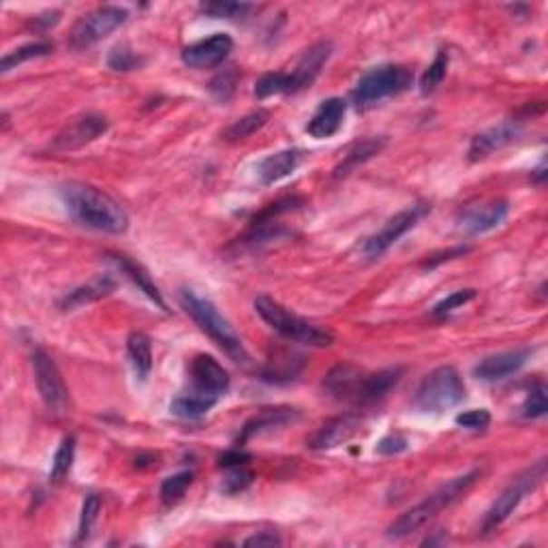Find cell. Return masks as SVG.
Instances as JSON below:
<instances>
[{
    "label": "cell",
    "instance_id": "obj_1",
    "mask_svg": "<svg viewBox=\"0 0 548 548\" xmlns=\"http://www.w3.org/2000/svg\"><path fill=\"white\" fill-rule=\"evenodd\" d=\"M67 212L84 228L103 231V234H122L129 228L124 208L103 191L91 184L71 182L61 189Z\"/></svg>",
    "mask_w": 548,
    "mask_h": 548
},
{
    "label": "cell",
    "instance_id": "obj_2",
    "mask_svg": "<svg viewBox=\"0 0 548 548\" xmlns=\"http://www.w3.org/2000/svg\"><path fill=\"white\" fill-rule=\"evenodd\" d=\"M480 475H482L480 469H474V472L458 475V478L450 480L448 484L437 488V491H435L433 495H428L425 502H420L418 505H414V508L403 512V514L388 527L390 538H405V535L418 532L420 527H425L426 523H431L439 512L448 510L450 505H455L458 502V499L467 495L475 482L480 480Z\"/></svg>",
    "mask_w": 548,
    "mask_h": 548
},
{
    "label": "cell",
    "instance_id": "obj_3",
    "mask_svg": "<svg viewBox=\"0 0 548 548\" xmlns=\"http://www.w3.org/2000/svg\"><path fill=\"white\" fill-rule=\"evenodd\" d=\"M181 305L191 315V319L200 326V330L210 337L212 343H217L231 360L238 365H249V354L244 349L242 338L208 298H201L193 289H182Z\"/></svg>",
    "mask_w": 548,
    "mask_h": 548
},
{
    "label": "cell",
    "instance_id": "obj_4",
    "mask_svg": "<svg viewBox=\"0 0 548 548\" xmlns=\"http://www.w3.org/2000/svg\"><path fill=\"white\" fill-rule=\"evenodd\" d=\"M255 311L274 332H279L283 338L294 343L308 345V347H330L335 343V337L324 328L311 324V321L291 313L281 302L272 300L270 296L255 298Z\"/></svg>",
    "mask_w": 548,
    "mask_h": 548
},
{
    "label": "cell",
    "instance_id": "obj_5",
    "mask_svg": "<svg viewBox=\"0 0 548 548\" xmlns=\"http://www.w3.org/2000/svg\"><path fill=\"white\" fill-rule=\"evenodd\" d=\"M465 401V384L455 367H439L422 379L414 405L422 414H444Z\"/></svg>",
    "mask_w": 548,
    "mask_h": 548
},
{
    "label": "cell",
    "instance_id": "obj_6",
    "mask_svg": "<svg viewBox=\"0 0 548 548\" xmlns=\"http://www.w3.org/2000/svg\"><path fill=\"white\" fill-rule=\"evenodd\" d=\"M544 478H546V461H538L529 469H525L523 474H518L516 478L504 488V493L495 499V504L491 505V510L486 512L484 523H482V532L491 533L495 532L497 527H502L510 518L512 512L521 505L523 499H525L529 493H533Z\"/></svg>",
    "mask_w": 548,
    "mask_h": 548
},
{
    "label": "cell",
    "instance_id": "obj_7",
    "mask_svg": "<svg viewBox=\"0 0 548 548\" xmlns=\"http://www.w3.org/2000/svg\"><path fill=\"white\" fill-rule=\"evenodd\" d=\"M414 73L403 64H381L368 71L354 88V101L358 107H368L379 101L407 91Z\"/></svg>",
    "mask_w": 548,
    "mask_h": 548
},
{
    "label": "cell",
    "instance_id": "obj_8",
    "mask_svg": "<svg viewBox=\"0 0 548 548\" xmlns=\"http://www.w3.org/2000/svg\"><path fill=\"white\" fill-rule=\"evenodd\" d=\"M127 9L116 7V5H105V7L94 9L75 24L73 31H71L69 44L73 50H84V47L99 44L107 34L121 28L127 22Z\"/></svg>",
    "mask_w": 548,
    "mask_h": 548
},
{
    "label": "cell",
    "instance_id": "obj_9",
    "mask_svg": "<svg viewBox=\"0 0 548 548\" xmlns=\"http://www.w3.org/2000/svg\"><path fill=\"white\" fill-rule=\"evenodd\" d=\"M33 368H34V381H37L39 395L44 398L45 407L56 416L69 414L71 398L69 390L64 386V379L61 371H58L56 362L52 360V356L44 349H37L33 354Z\"/></svg>",
    "mask_w": 548,
    "mask_h": 548
},
{
    "label": "cell",
    "instance_id": "obj_10",
    "mask_svg": "<svg viewBox=\"0 0 548 548\" xmlns=\"http://www.w3.org/2000/svg\"><path fill=\"white\" fill-rule=\"evenodd\" d=\"M426 212H428L426 204H416L407 208V210H401L398 214H395V217L388 219V223H386L377 234H373L365 244H362V255H365L367 259H377L379 255L388 251L392 244L398 242V238H403L411 228H416V223H418Z\"/></svg>",
    "mask_w": 548,
    "mask_h": 548
},
{
    "label": "cell",
    "instance_id": "obj_11",
    "mask_svg": "<svg viewBox=\"0 0 548 548\" xmlns=\"http://www.w3.org/2000/svg\"><path fill=\"white\" fill-rule=\"evenodd\" d=\"M510 206L505 200H486L467 204L458 214V228L469 236H480L499 228L508 217Z\"/></svg>",
    "mask_w": 548,
    "mask_h": 548
},
{
    "label": "cell",
    "instance_id": "obj_12",
    "mask_svg": "<svg viewBox=\"0 0 548 548\" xmlns=\"http://www.w3.org/2000/svg\"><path fill=\"white\" fill-rule=\"evenodd\" d=\"M191 390L219 401L230 390V373L212 356L200 354L191 360Z\"/></svg>",
    "mask_w": 548,
    "mask_h": 548
},
{
    "label": "cell",
    "instance_id": "obj_13",
    "mask_svg": "<svg viewBox=\"0 0 548 548\" xmlns=\"http://www.w3.org/2000/svg\"><path fill=\"white\" fill-rule=\"evenodd\" d=\"M107 131V118L99 114H84L69 122L61 133L54 137L52 151L56 152H71L77 148L91 144L99 135Z\"/></svg>",
    "mask_w": 548,
    "mask_h": 548
},
{
    "label": "cell",
    "instance_id": "obj_14",
    "mask_svg": "<svg viewBox=\"0 0 548 548\" xmlns=\"http://www.w3.org/2000/svg\"><path fill=\"white\" fill-rule=\"evenodd\" d=\"M362 416L360 414H343L338 418L328 420L324 426H319L311 437L307 439V448L324 452V450H332L337 445L347 444L351 437L360 433L362 428Z\"/></svg>",
    "mask_w": 548,
    "mask_h": 548
},
{
    "label": "cell",
    "instance_id": "obj_15",
    "mask_svg": "<svg viewBox=\"0 0 548 548\" xmlns=\"http://www.w3.org/2000/svg\"><path fill=\"white\" fill-rule=\"evenodd\" d=\"M231 50H234V41L230 34L217 33L212 37L184 47L182 63L189 64L191 69H212L228 61Z\"/></svg>",
    "mask_w": 548,
    "mask_h": 548
},
{
    "label": "cell",
    "instance_id": "obj_16",
    "mask_svg": "<svg viewBox=\"0 0 548 548\" xmlns=\"http://www.w3.org/2000/svg\"><path fill=\"white\" fill-rule=\"evenodd\" d=\"M332 54V45L321 41V44H315L313 47H308L305 52V56L300 58V63L296 64V69L288 73L289 77V94L305 91V88H311L313 82L318 80V75L324 69V64L328 63Z\"/></svg>",
    "mask_w": 548,
    "mask_h": 548
},
{
    "label": "cell",
    "instance_id": "obj_17",
    "mask_svg": "<svg viewBox=\"0 0 548 548\" xmlns=\"http://www.w3.org/2000/svg\"><path fill=\"white\" fill-rule=\"evenodd\" d=\"M532 349H514V351H504V354L488 356L475 367V377L482 381H502L510 375L521 371L527 365Z\"/></svg>",
    "mask_w": 548,
    "mask_h": 548
},
{
    "label": "cell",
    "instance_id": "obj_18",
    "mask_svg": "<svg viewBox=\"0 0 548 548\" xmlns=\"http://www.w3.org/2000/svg\"><path fill=\"white\" fill-rule=\"evenodd\" d=\"M345 114H347V103L341 97H330L321 103L311 121L307 124V133L315 137V140H326L338 133V129L343 127Z\"/></svg>",
    "mask_w": 548,
    "mask_h": 548
},
{
    "label": "cell",
    "instance_id": "obj_19",
    "mask_svg": "<svg viewBox=\"0 0 548 548\" xmlns=\"http://www.w3.org/2000/svg\"><path fill=\"white\" fill-rule=\"evenodd\" d=\"M362 381H365V373L360 368L351 365H338L326 375L324 390L337 401H360Z\"/></svg>",
    "mask_w": 548,
    "mask_h": 548
},
{
    "label": "cell",
    "instance_id": "obj_20",
    "mask_svg": "<svg viewBox=\"0 0 548 548\" xmlns=\"http://www.w3.org/2000/svg\"><path fill=\"white\" fill-rule=\"evenodd\" d=\"M518 133H521V124L518 122H502L497 124V127L486 129L484 133L474 137L472 146H469V159L482 161L491 157L493 152L502 151V148L512 144Z\"/></svg>",
    "mask_w": 548,
    "mask_h": 548
},
{
    "label": "cell",
    "instance_id": "obj_21",
    "mask_svg": "<svg viewBox=\"0 0 548 548\" xmlns=\"http://www.w3.org/2000/svg\"><path fill=\"white\" fill-rule=\"evenodd\" d=\"M302 159H305V152H302L300 148H288V151L268 154V157L258 165L259 182L264 184V187H268V184L283 181V178L294 174V171L300 168Z\"/></svg>",
    "mask_w": 548,
    "mask_h": 548
},
{
    "label": "cell",
    "instance_id": "obj_22",
    "mask_svg": "<svg viewBox=\"0 0 548 548\" xmlns=\"http://www.w3.org/2000/svg\"><path fill=\"white\" fill-rule=\"evenodd\" d=\"M114 289H116L114 279H112L110 274H99V277L91 279L86 285H80V288H75L71 294L64 296V300L61 302V308L63 311H73V308L91 305V302H97L101 298L110 296Z\"/></svg>",
    "mask_w": 548,
    "mask_h": 548
},
{
    "label": "cell",
    "instance_id": "obj_23",
    "mask_svg": "<svg viewBox=\"0 0 548 548\" xmlns=\"http://www.w3.org/2000/svg\"><path fill=\"white\" fill-rule=\"evenodd\" d=\"M296 418V411L289 407H277V409H264L259 411L255 418H251L244 425L240 439H238V444H247L249 439L255 437V435H261L266 431H272V428H281L285 425H289V422H294Z\"/></svg>",
    "mask_w": 548,
    "mask_h": 548
},
{
    "label": "cell",
    "instance_id": "obj_24",
    "mask_svg": "<svg viewBox=\"0 0 548 548\" xmlns=\"http://www.w3.org/2000/svg\"><path fill=\"white\" fill-rule=\"evenodd\" d=\"M401 379V368H386V371L365 375L360 390V405H373L384 398L388 392L395 388Z\"/></svg>",
    "mask_w": 548,
    "mask_h": 548
},
{
    "label": "cell",
    "instance_id": "obj_25",
    "mask_svg": "<svg viewBox=\"0 0 548 548\" xmlns=\"http://www.w3.org/2000/svg\"><path fill=\"white\" fill-rule=\"evenodd\" d=\"M127 351L131 367L137 375V379L146 381L152 371V343L144 332H133L127 338Z\"/></svg>",
    "mask_w": 548,
    "mask_h": 548
},
{
    "label": "cell",
    "instance_id": "obj_26",
    "mask_svg": "<svg viewBox=\"0 0 548 548\" xmlns=\"http://www.w3.org/2000/svg\"><path fill=\"white\" fill-rule=\"evenodd\" d=\"M217 403L219 401H214V398H210V396L198 395V392L189 390L171 401L170 411L182 420H200V418H204L208 411H210Z\"/></svg>",
    "mask_w": 548,
    "mask_h": 548
},
{
    "label": "cell",
    "instance_id": "obj_27",
    "mask_svg": "<svg viewBox=\"0 0 548 548\" xmlns=\"http://www.w3.org/2000/svg\"><path fill=\"white\" fill-rule=\"evenodd\" d=\"M107 258H110L112 264H114L118 268V270H121L124 274V277L131 279V281H133V285H137V289L144 291V294L148 298H151L152 302H157V305L161 308H165V302H163V298H161V294H159L157 285H154L151 281V277H148V274L144 270H142V268L137 266L135 261H131L129 258H124V255H107Z\"/></svg>",
    "mask_w": 548,
    "mask_h": 548
},
{
    "label": "cell",
    "instance_id": "obj_28",
    "mask_svg": "<svg viewBox=\"0 0 548 548\" xmlns=\"http://www.w3.org/2000/svg\"><path fill=\"white\" fill-rule=\"evenodd\" d=\"M386 146V140H381V137H377V140H365L362 144H356L351 151L345 154V159L341 161V163L337 165L335 170V176L341 178V176H347L354 171L356 168H360L362 163H367L368 159H373L375 154L381 152V148Z\"/></svg>",
    "mask_w": 548,
    "mask_h": 548
},
{
    "label": "cell",
    "instance_id": "obj_29",
    "mask_svg": "<svg viewBox=\"0 0 548 548\" xmlns=\"http://www.w3.org/2000/svg\"><path fill=\"white\" fill-rule=\"evenodd\" d=\"M54 52V45L47 44V41H37V44H28L24 47H17V50L9 52L7 56L0 61V73H9L11 69L20 67L22 63L33 61V58H41L47 56V54Z\"/></svg>",
    "mask_w": 548,
    "mask_h": 548
},
{
    "label": "cell",
    "instance_id": "obj_30",
    "mask_svg": "<svg viewBox=\"0 0 548 548\" xmlns=\"http://www.w3.org/2000/svg\"><path fill=\"white\" fill-rule=\"evenodd\" d=\"M200 11L208 17H217V20H247L255 11V5L249 3H230V0H219V3H204Z\"/></svg>",
    "mask_w": 548,
    "mask_h": 548
},
{
    "label": "cell",
    "instance_id": "obj_31",
    "mask_svg": "<svg viewBox=\"0 0 548 548\" xmlns=\"http://www.w3.org/2000/svg\"><path fill=\"white\" fill-rule=\"evenodd\" d=\"M268 118H270L268 110H255V112H251V114L242 116L240 121H236L228 131H225V140L228 142L247 140V137L258 133V131L264 127V124L268 122Z\"/></svg>",
    "mask_w": 548,
    "mask_h": 548
},
{
    "label": "cell",
    "instance_id": "obj_32",
    "mask_svg": "<svg viewBox=\"0 0 548 548\" xmlns=\"http://www.w3.org/2000/svg\"><path fill=\"white\" fill-rule=\"evenodd\" d=\"M73 461H75V437L73 435H69V437L63 439L61 445H58L56 455H54L50 480L63 482L64 478H67L71 467H73Z\"/></svg>",
    "mask_w": 548,
    "mask_h": 548
},
{
    "label": "cell",
    "instance_id": "obj_33",
    "mask_svg": "<svg viewBox=\"0 0 548 548\" xmlns=\"http://www.w3.org/2000/svg\"><path fill=\"white\" fill-rule=\"evenodd\" d=\"M448 63H450V56L445 50H442L437 56H435V61L428 64V69L425 71V75H422V80H420L422 94L433 93L435 88L442 84L445 73H448Z\"/></svg>",
    "mask_w": 548,
    "mask_h": 548
},
{
    "label": "cell",
    "instance_id": "obj_34",
    "mask_svg": "<svg viewBox=\"0 0 548 548\" xmlns=\"http://www.w3.org/2000/svg\"><path fill=\"white\" fill-rule=\"evenodd\" d=\"M191 482H193V472H181L176 475H170V478L163 480V484H161V499H163L165 504L181 502L184 493H187V488L191 486Z\"/></svg>",
    "mask_w": 548,
    "mask_h": 548
},
{
    "label": "cell",
    "instance_id": "obj_35",
    "mask_svg": "<svg viewBox=\"0 0 548 548\" xmlns=\"http://www.w3.org/2000/svg\"><path fill=\"white\" fill-rule=\"evenodd\" d=\"M255 94L259 99L272 97V94H289V77L288 73H266L261 75L255 84Z\"/></svg>",
    "mask_w": 548,
    "mask_h": 548
},
{
    "label": "cell",
    "instance_id": "obj_36",
    "mask_svg": "<svg viewBox=\"0 0 548 548\" xmlns=\"http://www.w3.org/2000/svg\"><path fill=\"white\" fill-rule=\"evenodd\" d=\"M253 484V472L247 467V465H238V467H230L228 475L223 480V493L228 495H236V493L247 491L249 486Z\"/></svg>",
    "mask_w": 548,
    "mask_h": 548
},
{
    "label": "cell",
    "instance_id": "obj_37",
    "mask_svg": "<svg viewBox=\"0 0 548 548\" xmlns=\"http://www.w3.org/2000/svg\"><path fill=\"white\" fill-rule=\"evenodd\" d=\"M546 386L538 381V384L533 386L532 392H529L525 398V405H523V418L527 420H535L542 418V416H546Z\"/></svg>",
    "mask_w": 548,
    "mask_h": 548
},
{
    "label": "cell",
    "instance_id": "obj_38",
    "mask_svg": "<svg viewBox=\"0 0 548 548\" xmlns=\"http://www.w3.org/2000/svg\"><path fill=\"white\" fill-rule=\"evenodd\" d=\"M101 512V497L99 495H88L82 505V518H80V533H77V542H84L91 535L94 523H97Z\"/></svg>",
    "mask_w": 548,
    "mask_h": 548
},
{
    "label": "cell",
    "instance_id": "obj_39",
    "mask_svg": "<svg viewBox=\"0 0 548 548\" xmlns=\"http://www.w3.org/2000/svg\"><path fill=\"white\" fill-rule=\"evenodd\" d=\"M475 296H478V291H475V289L452 291L450 296H445L442 302H437V305L433 307V315H435V318H444V315H450L452 311H456V308L467 305V302H472Z\"/></svg>",
    "mask_w": 548,
    "mask_h": 548
},
{
    "label": "cell",
    "instance_id": "obj_40",
    "mask_svg": "<svg viewBox=\"0 0 548 548\" xmlns=\"http://www.w3.org/2000/svg\"><path fill=\"white\" fill-rule=\"evenodd\" d=\"M107 64H110V69H114V71H133L140 67V58H137L135 54L129 50V47L116 45L114 50L110 52Z\"/></svg>",
    "mask_w": 548,
    "mask_h": 548
},
{
    "label": "cell",
    "instance_id": "obj_41",
    "mask_svg": "<svg viewBox=\"0 0 548 548\" xmlns=\"http://www.w3.org/2000/svg\"><path fill=\"white\" fill-rule=\"evenodd\" d=\"M456 425L467 431H484L491 425V414L486 409H469L456 416Z\"/></svg>",
    "mask_w": 548,
    "mask_h": 548
},
{
    "label": "cell",
    "instance_id": "obj_42",
    "mask_svg": "<svg viewBox=\"0 0 548 548\" xmlns=\"http://www.w3.org/2000/svg\"><path fill=\"white\" fill-rule=\"evenodd\" d=\"M236 88V73L234 71H225L219 77H214L210 84V93L217 97L219 101H228L231 97Z\"/></svg>",
    "mask_w": 548,
    "mask_h": 548
},
{
    "label": "cell",
    "instance_id": "obj_43",
    "mask_svg": "<svg viewBox=\"0 0 548 548\" xmlns=\"http://www.w3.org/2000/svg\"><path fill=\"white\" fill-rule=\"evenodd\" d=\"M407 450V439L403 435H388L377 444V452L379 455H401V452Z\"/></svg>",
    "mask_w": 548,
    "mask_h": 548
},
{
    "label": "cell",
    "instance_id": "obj_44",
    "mask_svg": "<svg viewBox=\"0 0 548 548\" xmlns=\"http://www.w3.org/2000/svg\"><path fill=\"white\" fill-rule=\"evenodd\" d=\"M242 544L244 546H281L283 542L274 532H259V533L249 535Z\"/></svg>",
    "mask_w": 548,
    "mask_h": 548
},
{
    "label": "cell",
    "instance_id": "obj_45",
    "mask_svg": "<svg viewBox=\"0 0 548 548\" xmlns=\"http://www.w3.org/2000/svg\"><path fill=\"white\" fill-rule=\"evenodd\" d=\"M249 461H251V456H249L247 452H242L240 448H238V450L225 452V455L219 458V467L230 469V467H238V465H247Z\"/></svg>",
    "mask_w": 548,
    "mask_h": 548
}]
</instances>
